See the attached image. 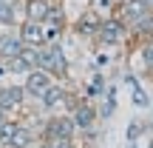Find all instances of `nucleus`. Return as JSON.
<instances>
[{
  "label": "nucleus",
  "instance_id": "1",
  "mask_svg": "<svg viewBox=\"0 0 153 148\" xmlns=\"http://www.w3.org/2000/svg\"><path fill=\"white\" fill-rule=\"evenodd\" d=\"M37 68H45L54 80L65 83L68 80V71H71V66H68V57L65 51H62L60 43H45L43 49L37 51Z\"/></svg>",
  "mask_w": 153,
  "mask_h": 148
},
{
  "label": "nucleus",
  "instance_id": "2",
  "mask_svg": "<svg viewBox=\"0 0 153 148\" xmlns=\"http://www.w3.org/2000/svg\"><path fill=\"white\" fill-rule=\"evenodd\" d=\"M131 37V29H128V23L122 20L119 14H111V17H102V23H99V32H97V43L105 46V49H116V46H122L125 40Z\"/></svg>",
  "mask_w": 153,
  "mask_h": 148
},
{
  "label": "nucleus",
  "instance_id": "3",
  "mask_svg": "<svg viewBox=\"0 0 153 148\" xmlns=\"http://www.w3.org/2000/svg\"><path fill=\"white\" fill-rule=\"evenodd\" d=\"M26 88H23V83H9V86H0V111H6V114H14V111H23V105H26Z\"/></svg>",
  "mask_w": 153,
  "mask_h": 148
},
{
  "label": "nucleus",
  "instance_id": "4",
  "mask_svg": "<svg viewBox=\"0 0 153 148\" xmlns=\"http://www.w3.org/2000/svg\"><path fill=\"white\" fill-rule=\"evenodd\" d=\"M116 9H119L116 14H119L122 20L128 23V29H131L133 23H139L142 17H148L153 11V0H122Z\"/></svg>",
  "mask_w": 153,
  "mask_h": 148
},
{
  "label": "nucleus",
  "instance_id": "5",
  "mask_svg": "<svg viewBox=\"0 0 153 148\" xmlns=\"http://www.w3.org/2000/svg\"><path fill=\"white\" fill-rule=\"evenodd\" d=\"M71 117H74V125H76V131H79V134L94 131V128H97V122H99V111H97V105H94L88 97L71 111Z\"/></svg>",
  "mask_w": 153,
  "mask_h": 148
},
{
  "label": "nucleus",
  "instance_id": "6",
  "mask_svg": "<svg viewBox=\"0 0 153 148\" xmlns=\"http://www.w3.org/2000/svg\"><path fill=\"white\" fill-rule=\"evenodd\" d=\"M51 83H54V77L45 71V68H37V66L28 68V71L23 74V88H26V94H28V97H34V100H37Z\"/></svg>",
  "mask_w": 153,
  "mask_h": 148
},
{
  "label": "nucleus",
  "instance_id": "7",
  "mask_svg": "<svg viewBox=\"0 0 153 148\" xmlns=\"http://www.w3.org/2000/svg\"><path fill=\"white\" fill-rule=\"evenodd\" d=\"M17 34H20L23 46H34V49H43L45 46V34H43V23H34L23 17L20 26H17Z\"/></svg>",
  "mask_w": 153,
  "mask_h": 148
},
{
  "label": "nucleus",
  "instance_id": "8",
  "mask_svg": "<svg viewBox=\"0 0 153 148\" xmlns=\"http://www.w3.org/2000/svg\"><path fill=\"white\" fill-rule=\"evenodd\" d=\"M99 23H102V17H99L94 9H88V11H82V14L74 20V34H76V37H85V40L88 37H97Z\"/></svg>",
  "mask_w": 153,
  "mask_h": 148
},
{
  "label": "nucleus",
  "instance_id": "9",
  "mask_svg": "<svg viewBox=\"0 0 153 148\" xmlns=\"http://www.w3.org/2000/svg\"><path fill=\"white\" fill-rule=\"evenodd\" d=\"M65 91H68V88L62 86L60 80H54V83H51V86H48V88H45V91L37 97V100H40V108H43V111H57V108H62Z\"/></svg>",
  "mask_w": 153,
  "mask_h": 148
},
{
  "label": "nucleus",
  "instance_id": "10",
  "mask_svg": "<svg viewBox=\"0 0 153 148\" xmlns=\"http://www.w3.org/2000/svg\"><path fill=\"white\" fill-rule=\"evenodd\" d=\"M34 143H40V140H37V128L17 122V128H14V134H11V140H9L6 148H28V145H34Z\"/></svg>",
  "mask_w": 153,
  "mask_h": 148
},
{
  "label": "nucleus",
  "instance_id": "11",
  "mask_svg": "<svg viewBox=\"0 0 153 148\" xmlns=\"http://www.w3.org/2000/svg\"><path fill=\"white\" fill-rule=\"evenodd\" d=\"M23 17L26 20H34V23H43L51 11V0H23Z\"/></svg>",
  "mask_w": 153,
  "mask_h": 148
},
{
  "label": "nucleus",
  "instance_id": "12",
  "mask_svg": "<svg viewBox=\"0 0 153 148\" xmlns=\"http://www.w3.org/2000/svg\"><path fill=\"white\" fill-rule=\"evenodd\" d=\"M23 51V40H20V34L17 32H3L0 34V60H6V57H14V54H20Z\"/></svg>",
  "mask_w": 153,
  "mask_h": 148
},
{
  "label": "nucleus",
  "instance_id": "13",
  "mask_svg": "<svg viewBox=\"0 0 153 148\" xmlns=\"http://www.w3.org/2000/svg\"><path fill=\"white\" fill-rule=\"evenodd\" d=\"M23 20V9L17 3H3L0 6V26L3 29H17Z\"/></svg>",
  "mask_w": 153,
  "mask_h": 148
},
{
  "label": "nucleus",
  "instance_id": "14",
  "mask_svg": "<svg viewBox=\"0 0 153 148\" xmlns=\"http://www.w3.org/2000/svg\"><path fill=\"white\" fill-rule=\"evenodd\" d=\"M3 63H6V71H9V74H26L28 68H34L31 63L26 60V54H23V51H20V54H14V57H6Z\"/></svg>",
  "mask_w": 153,
  "mask_h": 148
},
{
  "label": "nucleus",
  "instance_id": "15",
  "mask_svg": "<svg viewBox=\"0 0 153 148\" xmlns=\"http://www.w3.org/2000/svg\"><path fill=\"white\" fill-rule=\"evenodd\" d=\"M105 91H108V83H105V77H102V74H94L91 83H88V100H91V97L99 100Z\"/></svg>",
  "mask_w": 153,
  "mask_h": 148
},
{
  "label": "nucleus",
  "instance_id": "16",
  "mask_svg": "<svg viewBox=\"0 0 153 148\" xmlns=\"http://www.w3.org/2000/svg\"><path fill=\"white\" fill-rule=\"evenodd\" d=\"M139 54H142V66H145V71L153 77V40H145V43L139 46Z\"/></svg>",
  "mask_w": 153,
  "mask_h": 148
},
{
  "label": "nucleus",
  "instance_id": "17",
  "mask_svg": "<svg viewBox=\"0 0 153 148\" xmlns=\"http://www.w3.org/2000/svg\"><path fill=\"white\" fill-rule=\"evenodd\" d=\"M17 122L20 120H11V117H6L3 122H0V145H9V140H11V134H14V128H17Z\"/></svg>",
  "mask_w": 153,
  "mask_h": 148
},
{
  "label": "nucleus",
  "instance_id": "18",
  "mask_svg": "<svg viewBox=\"0 0 153 148\" xmlns=\"http://www.w3.org/2000/svg\"><path fill=\"white\" fill-rule=\"evenodd\" d=\"M145 131H148V125L133 120L131 125H128V143H136V140H139V134H145Z\"/></svg>",
  "mask_w": 153,
  "mask_h": 148
},
{
  "label": "nucleus",
  "instance_id": "19",
  "mask_svg": "<svg viewBox=\"0 0 153 148\" xmlns=\"http://www.w3.org/2000/svg\"><path fill=\"white\" fill-rule=\"evenodd\" d=\"M51 148H79L76 137H60V140H48Z\"/></svg>",
  "mask_w": 153,
  "mask_h": 148
},
{
  "label": "nucleus",
  "instance_id": "20",
  "mask_svg": "<svg viewBox=\"0 0 153 148\" xmlns=\"http://www.w3.org/2000/svg\"><path fill=\"white\" fill-rule=\"evenodd\" d=\"M133 103H136V105H142V108H145V105H148L150 100H148V94H145V91H139V88H136V91H133Z\"/></svg>",
  "mask_w": 153,
  "mask_h": 148
},
{
  "label": "nucleus",
  "instance_id": "21",
  "mask_svg": "<svg viewBox=\"0 0 153 148\" xmlns=\"http://www.w3.org/2000/svg\"><path fill=\"white\" fill-rule=\"evenodd\" d=\"M128 148H148V145H142V143H128Z\"/></svg>",
  "mask_w": 153,
  "mask_h": 148
},
{
  "label": "nucleus",
  "instance_id": "22",
  "mask_svg": "<svg viewBox=\"0 0 153 148\" xmlns=\"http://www.w3.org/2000/svg\"><path fill=\"white\" fill-rule=\"evenodd\" d=\"M0 3H20V0H0Z\"/></svg>",
  "mask_w": 153,
  "mask_h": 148
},
{
  "label": "nucleus",
  "instance_id": "23",
  "mask_svg": "<svg viewBox=\"0 0 153 148\" xmlns=\"http://www.w3.org/2000/svg\"><path fill=\"white\" fill-rule=\"evenodd\" d=\"M40 148H51V145H48V143H40Z\"/></svg>",
  "mask_w": 153,
  "mask_h": 148
},
{
  "label": "nucleus",
  "instance_id": "24",
  "mask_svg": "<svg viewBox=\"0 0 153 148\" xmlns=\"http://www.w3.org/2000/svg\"><path fill=\"white\" fill-rule=\"evenodd\" d=\"M28 148H40V143H34V145H28Z\"/></svg>",
  "mask_w": 153,
  "mask_h": 148
},
{
  "label": "nucleus",
  "instance_id": "25",
  "mask_svg": "<svg viewBox=\"0 0 153 148\" xmlns=\"http://www.w3.org/2000/svg\"><path fill=\"white\" fill-rule=\"evenodd\" d=\"M148 148H153V137H150V143H148Z\"/></svg>",
  "mask_w": 153,
  "mask_h": 148
},
{
  "label": "nucleus",
  "instance_id": "26",
  "mask_svg": "<svg viewBox=\"0 0 153 148\" xmlns=\"http://www.w3.org/2000/svg\"><path fill=\"white\" fill-rule=\"evenodd\" d=\"M0 6H3V3H0Z\"/></svg>",
  "mask_w": 153,
  "mask_h": 148
},
{
  "label": "nucleus",
  "instance_id": "27",
  "mask_svg": "<svg viewBox=\"0 0 153 148\" xmlns=\"http://www.w3.org/2000/svg\"><path fill=\"white\" fill-rule=\"evenodd\" d=\"M0 148H3V145H0Z\"/></svg>",
  "mask_w": 153,
  "mask_h": 148
}]
</instances>
